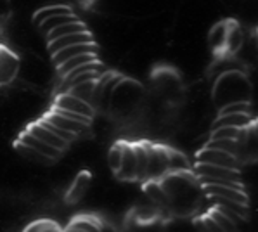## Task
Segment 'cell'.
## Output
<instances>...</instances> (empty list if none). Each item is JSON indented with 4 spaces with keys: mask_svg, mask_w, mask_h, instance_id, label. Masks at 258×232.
<instances>
[{
    "mask_svg": "<svg viewBox=\"0 0 258 232\" xmlns=\"http://www.w3.org/2000/svg\"><path fill=\"white\" fill-rule=\"evenodd\" d=\"M166 198L168 208L166 210L178 217H189L200 206V196L205 194L200 179L192 170L178 171V173H166L160 181Z\"/></svg>",
    "mask_w": 258,
    "mask_h": 232,
    "instance_id": "6da1fadb",
    "label": "cell"
},
{
    "mask_svg": "<svg viewBox=\"0 0 258 232\" xmlns=\"http://www.w3.org/2000/svg\"><path fill=\"white\" fill-rule=\"evenodd\" d=\"M212 97L217 109L231 102H251V83L239 70H227L218 75L213 83Z\"/></svg>",
    "mask_w": 258,
    "mask_h": 232,
    "instance_id": "7a4b0ae2",
    "label": "cell"
},
{
    "mask_svg": "<svg viewBox=\"0 0 258 232\" xmlns=\"http://www.w3.org/2000/svg\"><path fill=\"white\" fill-rule=\"evenodd\" d=\"M144 101V89L141 83L128 78H120L111 92L108 111H113L118 116L134 114Z\"/></svg>",
    "mask_w": 258,
    "mask_h": 232,
    "instance_id": "3957f363",
    "label": "cell"
},
{
    "mask_svg": "<svg viewBox=\"0 0 258 232\" xmlns=\"http://www.w3.org/2000/svg\"><path fill=\"white\" fill-rule=\"evenodd\" d=\"M166 173H168V146L158 142H149L148 170H146L144 182L161 181Z\"/></svg>",
    "mask_w": 258,
    "mask_h": 232,
    "instance_id": "277c9868",
    "label": "cell"
},
{
    "mask_svg": "<svg viewBox=\"0 0 258 232\" xmlns=\"http://www.w3.org/2000/svg\"><path fill=\"white\" fill-rule=\"evenodd\" d=\"M21 59L6 45H0V87H7L18 78Z\"/></svg>",
    "mask_w": 258,
    "mask_h": 232,
    "instance_id": "5b68a950",
    "label": "cell"
},
{
    "mask_svg": "<svg viewBox=\"0 0 258 232\" xmlns=\"http://www.w3.org/2000/svg\"><path fill=\"white\" fill-rule=\"evenodd\" d=\"M52 107H57V109H66V111H75V113L90 116V118H94V114H95V107L92 106V104L83 101L82 97L71 94V92H62V94L55 95Z\"/></svg>",
    "mask_w": 258,
    "mask_h": 232,
    "instance_id": "8992f818",
    "label": "cell"
},
{
    "mask_svg": "<svg viewBox=\"0 0 258 232\" xmlns=\"http://www.w3.org/2000/svg\"><path fill=\"white\" fill-rule=\"evenodd\" d=\"M196 163H210V165L218 166H229V168H239V159L236 156L225 153L220 149H213V147L205 146L200 153L196 154Z\"/></svg>",
    "mask_w": 258,
    "mask_h": 232,
    "instance_id": "52a82bcc",
    "label": "cell"
},
{
    "mask_svg": "<svg viewBox=\"0 0 258 232\" xmlns=\"http://www.w3.org/2000/svg\"><path fill=\"white\" fill-rule=\"evenodd\" d=\"M114 175H116V179H120V181L137 182V161H136V151H134L132 142L123 141L121 163Z\"/></svg>",
    "mask_w": 258,
    "mask_h": 232,
    "instance_id": "ba28073f",
    "label": "cell"
},
{
    "mask_svg": "<svg viewBox=\"0 0 258 232\" xmlns=\"http://www.w3.org/2000/svg\"><path fill=\"white\" fill-rule=\"evenodd\" d=\"M28 132H30L31 135H35L37 139H40V141H43V142H47L49 146H52V147H55L57 151H66V147L70 146L68 142L66 141H62L59 135H55L52 130L49 129V127L45 125V123L42 122V120H38L37 123H31L30 127L26 129Z\"/></svg>",
    "mask_w": 258,
    "mask_h": 232,
    "instance_id": "9c48e42d",
    "label": "cell"
},
{
    "mask_svg": "<svg viewBox=\"0 0 258 232\" xmlns=\"http://www.w3.org/2000/svg\"><path fill=\"white\" fill-rule=\"evenodd\" d=\"M43 118L47 120L49 123H52V125L59 127V129L66 130V132H71V134H75L78 137L80 134H83L87 129H89V125H85V123H80V122H75V120L68 118V116L57 113L55 109H50L49 113H47Z\"/></svg>",
    "mask_w": 258,
    "mask_h": 232,
    "instance_id": "30bf717a",
    "label": "cell"
},
{
    "mask_svg": "<svg viewBox=\"0 0 258 232\" xmlns=\"http://www.w3.org/2000/svg\"><path fill=\"white\" fill-rule=\"evenodd\" d=\"M18 142H21V144H25V146L31 147V149H35L37 153H40L45 159H57L59 154H61V151H57L55 147L49 146L47 142H43V141H40V139H37L35 135H31L28 130L23 132Z\"/></svg>",
    "mask_w": 258,
    "mask_h": 232,
    "instance_id": "8fae6325",
    "label": "cell"
},
{
    "mask_svg": "<svg viewBox=\"0 0 258 232\" xmlns=\"http://www.w3.org/2000/svg\"><path fill=\"white\" fill-rule=\"evenodd\" d=\"M85 42H94L92 33H90L89 30H87V31H77V33H70V35H64V37L50 40V42H49V50H50V54H54V52L64 49V47H68V45H75V43H85Z\"/></svg>",
    "mask_w": 258,
    "mask_h": 232,
    "instance_id": "7c38bea8",
    "label": "cell"
},
{
    "mask_svg": "<svg viewBox=\"0 0 258 232\" xmlns=\"http://www.w3.org/2000/svg\"><path fill=\"white\" fill-rule=\"evenodd\" d=\"M83 52H97V45H95V42L75 43V45H68V47H64V49L54 52L52 63H54V66L57 68L59 65H62L66 59L73 57V55H77V54H83Z\"/></svg>",
    "mask_w": 258,
    "mask_h": 232,
    "instance_id": "4fadbf2b",
    "label": "cell"
},
{
    "mask_svg": "<svg viewBox=\"0 0 258 232\" xmlns=\"http://www.w3.org/2000/svg\"><path fill=\"white\" fill-rule=\"evenodd\" d=\"M251 113H227V114H217V120L213 122L212 129L217 127H236V129H243L253 123Z\"/></svg>",
    "mask_w": 258,
    "mask_h": 232,
    "instance_id": "5bb4252c",
    "label": "cell"
},
{
    "mask_svg": "<svg viewBox=\"0 0 258 232\" xmlns=\"http://www.w3.org/2000/svg\"><path fill=\"white\" fill-rule=\"evenodd\" d=\"M244 43V37H243V30L237 25L236 21H229V28H227V38H225V49L224 54L234 55L241 50Z\"/></svg>",
    "mask_w": 258,
    "mask_h": 232,
    "instance_id": "9a60e30c",
    "label": "cell"
},
{
    "mask_svg": "<svg viewBox=\"0 0 258 232\" xmlns=\"http://www.w3.org/2000/svg\"><path fill=\"white\" fill-rule=\"evenodd\" d=\"M66 230L73 232H97L102 230V222L97 220L95 217H90V215H78L70 222V225L66 227Z\"/></svg>",
    "mask_w": 258,
    "mask_h": 232,
    "instance_id": "2e32d148",
    "label": "cell"
},
{
    "mask_svg": "<svg viewBox=\"0 0 258 232\" xmlns=\"http://www.w3.org/2000/svg\"><path fill=\"white\" fill-rule=\"evenodd\" d=\"M227 28H229V21H222L218 23L212 28L210 31V37H208V42H210V47L215 54H224V49H225V38H227Z\"/></svg>",
    "mask_w": 258,
    "mask_h": 232,
    "instance_id": "e0dca14e",
    "label": "cell"
},
{
    "mask_svg": "<svg viewBox=\"0 0 258 232\" xmlns=\"http://www.w3.org/2000/svg\"><path fill=\"white\" fill-rule=\"evenodd\" d=\"M94 61H99L97 52H83V54H77V55H73V57L66 59L62 65H59L57 73L61 75V77H64L66 73H70V71L75 70V68L87 65V63H94Z\"/></svg>",
    "mask_w": 258,
    "mask_h": 232,
    "instance_id": "ac0fdd59",
    "label": "cell"
},
{
    "mask_svg": "<svg viewBox=\"0 0 258 232\" xmlns=\"http://www.w3.org/2000/svg\"><path fill=\"white\" fill-rule=\"evenodd\" d=\"M134 151H136V161H137V182H144L146 170H148V156H149V142H132Z\"/></svg>",
    "mask_w": 258,
    "mask_h": 232,
    "instance_id": "d6986e66",
    "label": "cell"
},
{
    "mask_svg": "<svg viewBox=\"0 0 258 232\" xmlns=\"http://www.w3.org/2000/svg\"><path fill=\"white\" fill-rule=\"evenodd\" d=\"M192 170V165L182 151L173 149L168 146V173H178V171Z\"/></svg>",
    "mask_w": 258,
    "mask_h": 232,
    "instance_id": "ffe728a7",
    "label": "cell"
},
{
    "mask_svg": "<svg viewBox=\"0 0 258 232\" xmlns=\"http://www.w3.org/2000/svg\"><path fill=\"white\" fill-rule=\"evenodd\" d=\"M144 193L148 198H151V201L154 203L158 208H168V198H166L163 187L160 186V181H148L144 182Z\"/></svg>",
    "mask_w": 258,
    "mask_h": 232,
    "instance_id": "44dd1931",
    "label": "cell"
},
{
    "mask_svg": "<svg viewBox=\"0 0 258 232\" xmlns=\"http://www.w3.org/2000/svg\"><path fill=\"white\" fill-rule=\"evenodd\" d=\"M89 28L85 26V23H82L80 19L77 21H71V23H66V25H61L57 28H52L50 31H47V40H55L59 37H64V35H70V33H77V31H87Z\"/></svg>",
    "mask_w": 258,
    "mask_h": 232,
    "instance_id": "7402d4cb",
    "label": "cell"
},
{
    "mask_svg": "<svg viewBox=\"0 0 258 232\" xmlns=\"http://www.w3.org/2000/svg\"><path fill=\"white\" fill-rule=\"evenodd\" d=\"M89 182H90V175L87 173V171H82L77 177V181L73 182V186H71V189L68 193V201L70 203L78 201V199L85 194V191L89 189Z\"/></svg>",
    "mask_w": 258,
    "mask_h": 232,
    "instance_id": "603a6c76",
    "label": "cell"
},
{
    "mask_svg": "<svg viewBox=\"0 0 258 232\" xmlns=\"http://www.w3.org/2000/svg\"><path fill=\"white\" fill-rule=\"evenodd\" d=\"M68 13H73L70 6H62V4H54V6H47V7H42L40 11H37V13H35L33 21L37 23V26H38L43 21V19L52 18V16H57V14H68Z\"/></svg>",
    "mask_w": 258,
    "mask_h": 232,
    "instance_id": "cb8c5ba5",
    "label": "cell"
},
{
    "mask_svg": "<svg viewBox=\"0 0 258 232\" xmlns=\"http://www.w3.org/2000/svg\"><path fill=\"white\" fill-rule=\"evenodd\" d=\"M77 14L75 13H68V14H57V16H52V18H47L43 19V21L38 25L40 28V31L43 33H47V31H50L52 28H57L61 25H66V23H71V21H77Z\"/></svg>",
    "mask_w": 258,
    "mask_h": 232,
    "instance_id": "d4e9b609",
    "label": "cell"
},
{
    "mask_svg": "<svg viewBox=\"0 0 258 232\" xmlns=\"http://www.w3.org/2000/svg\"><path fill=\"white\" fill-rule=\"evenodd\" d=\"M208 147H213V149H220V151H225V153L236 156L239 159V146H237V141L236 139H210L206 142ZM241 163V161H239Z\"/></svg>",
    "mask_w": 258,
    "mask_h": 232,
    "instance_id": "484cf974",
    "label": "cell"
},
{
    "mask_svg": "<svg viewBox=\"0 0 258 232\" xmlns=\"http://www.w3.org/2000/svg\"><path fill=\"white\" fill-rule=\"evenodd\" d=\"M26 232H59L61 230V225L54 220L49 218H38L35 222H31L30 225L25 229Z\"/></svg>",
    "mask_w": 258,
    "mask_h": 232,
    "instance_id": "4316f807",
    "label": "cell"
},
{
    "mask_svg": "<svg viewBox=\"0 0 258 232\" xmlns=\"http://www.w3.org/2000/svg\"><path fill=\"white\" fill-rule=\"evenodd\" d=\"M210 217H212V220L215 222L218 230H236L237 225L227 217V215L224 213V211L220 210V208H217V206L213 208L212 213H210Z\"/></svg>",
    "mask_w": 258,
    "mask_h": 232,
    "instance_id": "83f0119b",
    "label": "cell"
},
{
    "mask_svg": "<svg viewBox=\"0 0 258 232\" xmlns=\"http://www.w3.org/2000/svg\"><path fill=\"white\" fill-rule=\"evenodd\" d=\"M121 154H123V141L121 142H116L113 144V147L109 149L108 153V163H109V168L116 173L118 168H120V163H121Z\"/></svg>",
    "mask_w": 258,
    "mask_h": 232,
    "instance_id": "f1b7e54d",
    "label": "cell"
},
{
    "mask_svg": "<svg viewBox=\"0 0 258 232\" xmlns=\"http://www.w3.org/2000/svg\"><path fill=\"white\" fill-rule=\"evenodd\" d=\"M227 113H251V102H246V101L231 102L218 109V114H227Z\"/></svg>",
    "mask_w": 258,
    "mask_h": 232,
    "instance_id": "f546056e",
    "label": "cell"
},
{
    "mask_svg": "<svg viewBox=\"0 0 258 232\" xmlns=\"http://www.w3.org/2000/svg\"><path fill=\"white\" fill-rule=\"evenodd\" d=\"M241 129L236 127H217L212 129V139H237Z\"/></svg>",
    "mask_w": 258,
    "mask_h": 232,
    "instance_id": "4dcf8cb0",
    "label": "cell"
},
{
    "mask_svg": "<svg viewBox=\"0 0 258 232\" xmlns=\"http://www.w3.org/2000/svg\"><path fill=\"white\" fill-rule=\"evenodd\" d=\"M89 70H102V65L99 61H94V63H87V65H82L78 68H75V70H71L70 73H66L64 77H61L62 80H68V78H73L77 77V75L83 73V71H89Z\"/></svg>",
    "mask_w": 258,
    "mask_h": 232,
    "instance_id": "1f68e13d",
    "label": "cell"
},
{
    "mask_svg": "<svg viewBox=\"0 0 258 232\" xmlns=\"http://www.w3.org/2000/svg\"><path fill=\"white\" fill-rule=\"evenodd\" d=\"M42 122L45 123V125L49 127V129L52 130L55 135H59V137H61L62 141H66L68 144H70V142H73L75 139H77V135H75V134H71V132H66V130H62V129H59V127H55V125H52V123L47 122L45 118H42Z\"/></svg>",
    "mask_w": 258,
    "mask_h": 232,
    "instance_id": "d6a6232c",
    "label": "cell"
},
{
    "mask_svg": "<svg viewBox=\"0 0 258 232\" xmlns=\"http://www.w3.org/2000/svg\"><path fill=\"white\" fill-rule=\"evenodd\" d=\"M11 13V4L9 0H0V19H6Z\"/></svg>",
    "mask_w": 258,
    "mask_h": 232,
    "instance_id": "836d02e7",
    "label": "cell"
}]
</instances>
